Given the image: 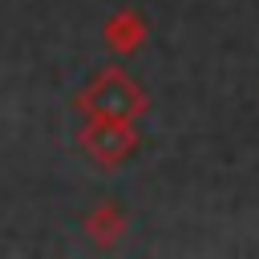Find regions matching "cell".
Returning <instances> with one entry per match:
<instances>
[{"label": "cell", "instance_id": "1", "mask_svg": "<svg viewBox=\"0 0 259 259\" xmlns=\"http://www.w3.org/2000/svg\"><path fill=\"white\" fill-rule=\"evenodd\" d=\"M89 105L101 117H130L134 109H142V93H138V85L125 73L105 69V73H97V81L89 89Z\"/></svg>", "mask_w": 259, "mask_h": 259}, {"label": "cell", "instance_id": "2", "mask_svg": "<svg viewBox=\"0 0 259 259\" xmlns=\"http://www.w3.org/2000/svg\"><path fill=\"white\" fill-rule=\"evenodd\" d=\"M134 130L125 125V117H101L93 130H89V138H85V146H89V154L93 158H101V162H121L130 150H134Z\"/></svg>", "mask_w": 259, "mask_h": 259}]
</instances>
